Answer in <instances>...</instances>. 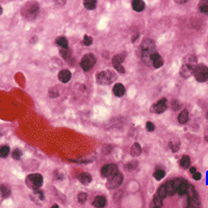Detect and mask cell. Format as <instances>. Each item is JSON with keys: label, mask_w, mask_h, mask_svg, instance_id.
<instances>
[{"label": "cell", "mask_w": 208, "mask_h": 208, "mask_svg": "<svg viewBox=\"0 0 208 208\" xmlns=\"http://www.w3.org/2000/svg\"><path fill=\"white\" fill-rule=\"evenodd\" d=\"M142 49V60L147 66H152V57L156 53L155 43L153 40L147 38L144 39L141 45Z\"/></svg>", "instance_id": "obj_1"}, {"label": "cell", "mask_w": 208, "mask_h": 208, "mask_svg": "<svg viewBox=\"0 0 208 208\" xmlns=\"http://www.w3.org/2000/svg\"><path fill=\"white\" fill-rule=\"evenodd\" d=\"M196 66H197V57L194 56V55L185 56L183 58L181 69H180V75L184 78H188L193 74Z\"/></svg>", "instance_id": "obj_2"}, {"label": "cell", "mask_w": 208, "mask_h": 208, "mask_svg": "<svg viewBox=\"0 0 208 208\" xmlns=\"http://www.w3.org/2000/svg\"><path fill=\"white\" fill-rule=\"evenodd\" d=\"M117 79L116 73L110 70H106V71H101L97 74L96 76V80L99 85H110Z\"/></svg>", "instance_id": "obj_3"}, {"label": "cell", "mask_w": 208, "mask_h": 208, "mask_svg": "<svg viewBox=\"0 0 208 208\" xmlns=\"http://www.w3.org/2000/svg\"><path fill=\"white\" fill-rule=\"evenodd\" d=\"M186 196H187V205H186V208H200V201H199L197 190H196L193 185L188 186V190Z\"/></svg>", "instance_id": "obj_4"}, {"label": "cell", "mask_w": 208, "mask_h": 208, "mask_svg": "<svg viewBox=\"0 0 208 208\" xmlns=\"http://www.w3.org/2000/svg\"><path fill=\"white\" fill-rule=\"evenodd\" d=\"M39 8H40L39 4L36 3V2H30V3H27L22 10L23 16L28 20L34 19V18L37 17V15L39 14V11H40Z\"/></svg>", "instance_id": "obj_5"}, {"label": "cell", "mask_w": 208, "mask_h": 208, "mask_svg": "<svg viewBox=\"0 0 208 208\" xmlns=\"http://www.w3.org/2000/svg\"><path fill=\"white\" fill-rule=\"evenodd\" d=\"M25 182H26V185L32 188L34 190V189H39L43 184V176L41 174H37V173L30 174L26 177Z\"/></svg>", "instance_id": "obj_6"}, {"label": "cell", "mask_w": 208, "mask_h": 208, "mask_svg": "<svg viewBox=\"0 0 208 208\" xmlns=\"http://www.w3.org/2000/svg\"><path fill=\"white\" fill-rule=\"evenodd\" d=\"M193 75L199 82H205L208 80V68L203 64H199L196 66L193 72Z\"/></svg>", "instance_id": "obj_7"}, {"label": "cell", "mask_w": 208, "mask_h": 208, "mask_svg": "<svg viewBox=\"0 0 208 208\" xmlns=\"http://www.w3.org/2000/svg\"><path fill=\"white\" fill-rule=\"evenodd\" d=\"M96 64V57L94 54L92 53H88V54L83 55V57L81 58L80 62V67L82 68L83 71L88 72L90 70L93 69V67L95 66Z\"/></svg>", "instance_id": "obj_8"}, {"label": "cell", "mask_w": 208, "mask_h": 208, "mask_svg": "<svg viewBox=\"0 0 208 208\" xmlns=\"http://www.w3.org/2000/svg\"><path fill=\"white\" fill-rule=\"evenodd\" d=\"M174 181V185L175 188H176V194H178L179 196H185L187 194L188 190V182L186 180L182 179V178H176V179H173Z\"/></svg>", "instance_id": "obj_9"}, {"label": "cell", "mask_w": 208, "mask_h": 208, "mask_svg": "<svg viewBox=\"0 0 208 208\" xmlns=\"http://www.w3.org/2000/svg\"><path fill=\"white\" fill-rule=\"evenodd\" d=\"M122 182H123V174L118 172L107 179L106 187L108 189H114V188L119 187V186L122 184Z\"/></svg>", "instance_id": "obj_10"}, {"label": "cell", "mask_w": 208, "mask_h": 208, "mask_svg": "<svg viewBox=\"0 0 208 208\" xmlns=\"http://www.w3.org/2000/svg\"><path fill=\"white\" fill-rule=\"evenodd\" d=\"M118 167L114 163H109V165H105L101 169V176L103 178H109L116 173H118Z\"/></svg>", "instance_id": "obj_11"}, {"label": "cell", "mask_w": 208, "mask_h": 208, "mask_svg": "<svg viewBox=\"0 0 208 208\" xmlns=\"http://www.w3.org/2000/svg\"><path fill=\"white\" fill-rule=\"evenodd\" d=\"M168 107V103H167V99L165 98H162L159 101H157L155 104L152 105L151 107V111L154 114H162L163 111H165Z\"/></svg>", "instance_id": "obj_12"}, {"label": "cell", "mask_w": 208, "mask_h": 208, "mask_svg": "<svg viewBox=\"0 0 208 208\" xmlns=\"http://www.w3.org/2000/svg\"><path fill=\"white\" fill-rule=\"evenodd\" d=\"M71 77H72V74L69 70H62V71L58 73V79H59V81L62 83L69 82Z\"/></svg>", "instance_id": "obj_13"}, {"label": "cell", "mask_w": 208, "mask_h": 208, "mask_svg": "<svg viewBox=\"0 0 208 208\" xmlns=\"http://www.w3.org/2000/svg\"><path fill=\"white\" fill-rule=\"evenodd\" d=\"M163 185H165V191H167V196H174L176 194V188H175L174 181L173 180L167 181Z\"/></svg>", "instance_id": "obj_14"}, {"label": "cell", "mask_w": 208, "mask_h": 208, "mask_svg": "<svg viewBox=\"0 0 208 208\" xmlns=\"http://www.w3.org/2000/svg\"><path fill=\"white\" fill-rule=\"evenodd\" d=\"M113 92H114V96H117V97H123L126 92L125 86H124L122 83H116V85H114Z\"/></svg>", "instance_id": "obj_15"}, {"label": "cell", "mask_w": 208, "mask_h": 208, "mask_svg": "<svg viewBox=\"0 0 208 208\" xmlns=\"http://www.w3.org/2000/svg\"><path fill=\"white\" fill-rule=\"evenodd\" d=\"M106 205V198L104 196H98L93 201V206L96 208H102Z\"/></svg>", "instance_id": "obj_16"}, {"label": "cell", "mask_w": 208, "mask_h": 208, "mask_svg": "<svg viewBox=\"0 0 208 208\" xmlns=\"http://www.w3.org/2000/svg\"><path fill=\"white\" fill-rule=\"evenodd\" d=\"M162 65H163L162 57H161L160 55L156 52L155 54L153 55V57H152V66L155 68V69H158V68H160Z\"/></svg>", "instance_id": "obj_17"}, {"label": "cell", "mask_w": 208, "mask_h": 208, "mask_svg": "<svg viewBox=\"0 0 208 208\" xmlns=\"http://www.w3.org/2000/svg\"><path fill=\"white\" fill-rule=\"evenodd\" d=\"M145 6H146V4H145V2L142 1V0H134V1L132 2V8L135 11H137V13H141V11H144Z\"/></svg>", "instance_id": "obj_18"}, {"label": "cell", "mask_w": 208, "mask_h": 208, "mask_svg": "<svg viewBox=\"0 0 208 208\" xmlns=\"http://www.w3.org/2000/svg\"><path fill=\"white\" fill-rule=\"evenodd\" d=\"M79 180H80V182L82 184H85V185H88V184L92 182V176H91V174H88V173H81L80 175H79Z\"/></svg>", "instance_id": "obj_19"}, {"label": "cell", "mask_w": 208, "mask_h": 208, "mask_svg": "<svg viewBox=\"0 0 208 208\" xmlns=\"http://www.w3.org/2000/svg\"><path fill=\"white\" fill-rule=\"evenodd\" d=\"M142 153V147L139 144H137V142H134V144L132 145L131 147V150H130V154L133 156V157H137V156H139Z\"/></svg>", "instance_id": "obj_20"}, {"label": "cell", "mask_w": 208, "mask_h": 208, "mask_svg": "<svg viewBox=\"0 0 208 208\" xmlns=\"http://www.w3.org/2000/svg\"><path fill=\"white\" fill-rule=\"evenodd\" d=\"M59 54L64 59L68 60L70 57L72 56V50L69 47H65V48H59Z\"/></svg>", "instance_id": "obj_21"}, {"label": "cell", "mask_w": 208, "mask_h": 208, "mask_svg": "<svg viewBox=\"0 0 208 208\" xmlns=\"http://www.w3.org/2000/svg\"><path fill=\"white\" fill-rule=\"evenodd\" d=\"M188 116H189L188 111L186 110V109L182 110L181 113L179 114V116H178V122L180 124H185L188 121Z\"/></svg>", "instance_id": "obj_22"}, {"label": "cell", "mask_w": 208, "mask_h": 208, "mask_svg": "<svg viewBox=\"0 0 208 208\" xmlns=\"http://www.w3.org/2000/svg\"><path fill=\"white\" fill-rule=\"evenodd\" d=\"M180 165H181L182 169H188V168H190V159H189L188 156L184 155L181 157V159H180Z\"/></svg>", "instance_id": "obj_23"}, {"label": "cell", "mask_w": 208, "mask_h": 208, "mask_svg": "<svg viewBox=\"0 0 208 208\" xmlns=\"http://www.w3.org/2000/svg\"><path fill=\"white\" fill-rule=\"evenodd\" d=\"M124 58H125V54H117L114 55L111 59L113 62V66H118V65H122V62H124Z\"/></svg>", "instance_id": "obj_24"}, {"label": "cell", "mask_w": 208, "mask_h": 208, "mask_svg": "<svg viewBox=\"0 0 208 208\" xmlns=\"http://www.w3.org/2000/svg\"><path fill=\"white\" fill-rule=\"evenodd\" d=\"M0 194H1V197L2 198H8L11 196V188L8 187V185L5 184H2L0 186Z\"/></svg>", "instance_id": "obj_25"}, {"label": "cell", "mask_w": 208, "mask_h": 208, "mask_svg": "<svg viewBox=\"0 0 208 208\" xmlns=\"http://www.w3.org/2000/svg\"><path fill=\"white\" fill-rule=\"evenodd\" d=\"M83 5H85V8L86 10L93 11V10H95L96 6H97V1H95V0H85Z\"/></svg>", "instance_id": "obj_26"}, {"label": "cell", "mask_w": 208, "mask_h": 208, "mask_svg": "<svg viewBox=\"0 0 208 208\" xmlns=\"http://www.w3.org/2000/svg\"><path fill=\"white\" fill-rule=\"evenodd\" d=\"M169 147L170 149L173 152H177L180 148V142L177 141V139H173V141H170L169 142Z\"/></svg>", "instance_id": "obj_27"}, {"label": "cell", "mask_w": 208, "mask_h": 208, "mask_svg": "<svg viewBox=\"0 0 208 208\" xmlns=\"http://www.w3.org/2000/svg\"><path fill=\"white\" fill-rule=\"evenodd\" d=\"M55 42H56V45L59 46V48L68 47V40L65 37H58Z\"/></svg>", "instance_id": "obj_28"}, {"label": "cell", "mask_w": 208, "mask_h": 208, "mask_svg": "<svg viewBox=\"0 0 208 208\" xmlns=\"http://www.w3.org/2000/svg\"><path fill=\"white\" fill-rule=\"evenodd\" d=\"M153 176H154V178H155L156 180H161L163 177L165 176V172L163 170H161V169H158V170H156L155 172H154Z\"/></svg>", "instance_id": "obj_29"}, {"label": "cell", "mask_w": 208, "mask_h": 208, "mask_svg": "<svg viewBox=\"0 0 208 208\" xmlns=\"http://www.w3.org/2000/svg\"><path fill=\"white\" fill-rule=\"evenodd\" d=\"M10 154V148L8 146H1L0 147V157L5 158Z\"/></svg>", "instance_id": "obj_30"}, {"label": "cell", "mask_w": 208, "mask_h": 208, "mask_svg": "<svg viewBox=\"0 0 208 208\" xmlns=\"http://www.w3.org/2000/svg\"><path fill=\"white\" fill-rule=\"evenodd\" d=\"M200 11L203 14H208V1H202L200 3Z\"/></svg>", "instance_id": "obj_31"}, {"label": "cell", "mask_w": 208, "mask_h": 208, "mask_svg": "<svg viewBox=\"0 0 208 208\" xmlns=\"http://www.w3.org/2000/svg\"><path fill=\"white\" fill-rule=\"evenodd\" d=\"M157 196L159 197L160 199H165V197H168L167 196V191H165V185H161L159 188H158V191H157Z\"/></svg>", "instance_id": "obj_32"}, {"label": "cell", "mask_w": 208, "mask_h": 208, "mask_svg": "<svg viewBox=\"0 0 208 208\" xmlns=\"http://www.w3.org/2000/svg\"><path fill=\"white\" fill-rule=\"evenodd\" d=\"M153 203H154V205H155V207L161 208V206H162V199H160L157 195H156L155 197L153 198Z\"/></svg>", "instance_id": "obj_33"}, {"label": "cell", "mask_w": 208, "mask_h": 208, "mask_svg": "<svg viewBox=\"0 0 208 208\" xmlns=\"http://www.w3.org/2000/svg\"><path fill=\"white\" fill-rule=\"evenodd\" d=\"M11 156H13V158H15L16 160H19L21 159V156H22V152H21L20 149H15V150L13 151V153H11Z\"/></svg>", "instance_id": "obj_34"}, {"label": "cell", "mask_w": 208, "mask_h": 208, "mask_svg": "<svg viewBox=\"0 0 208 208\" xmlns=\"http://www.w3.org/2000/svg\"><path fill=\"white\" fill-rule=\"evenodd\" d=\"M77 199H78V202L81 203V204H83V203L86 201V199H88V195H86L85 193H79L78 196H77Z\"/></svg>", "instance_id": "obj_35"}, {"label": "cell", "mask_w": 208, "mask_h": 208, "mask_svg": "<svg viewBox=\"0 0 208 208\" xmlns=\"http://www.w3.org/2000/svg\"><path fill=\"white\" fill-rule=\"evenodd\" d=\"M59 95V93H58V90L57 88H51L50 90H49V96H50L51 98H56L57 96Z\"/></svg>", "instance_id": "obj_36"}, {"label": "cell", "mask_w": 208, "mask_h": 208, "mask_svg": "<svg viewBox=\"0 0 208 208\" xmlns=\"http://www.w3.org/2000/svg\"><path fill=\"white\" fill-rule=\"evenodd\" d=\"M82 44L85 46H90L93 44V38L92 37H88V36H85V38L82 40Z\"/></svg>", "instance_id": "obj_37"}, {"label": "cell", "mask_w": 208, "mask_h": 208, "mask_svg": "<svg viewBox=\"0 0 208 208\" xmlns=\"http://www.w3.org/2000/svg\"><path fill=\"white\" fill-rule=\"evenodd\" d=\"M136 167H137L136 162H129V163H127V165H125V169L127 171H132V170L136 169Z\"/></svg>", "instance_id": "obj_38"}, {"label": "cell", "mask_w": 208, "mask_h": 208, "mask_svg": "<svg viewBox=\"0 0 208 208\" xmlns=\"http://www.w3.org/2000/svg\"><path fill=\"white\" fill-rule=\"evenodd\" d=\"M146 128H147V130H148V131L152 132V131H154V130H155V125H154L152 122H147L146 123Z\"/></svg>", "instance_id": "obj_39"}, {"label": "cell", "mask_w": 208, "mask_h": 208, "mask_svg": "<svg viewBox=\"0 0 208 208\" xmlns=\"http://www.w3.org/2000/svg\"><path fill=\"white\" fill-rule=\"evenodd\" d=\"M114 67L119 73H122V74L125 73V69H124V67L122 66V65H118V66H114Z\"/></svg>", "instance_id": "obj_40"}, {"label": "cell", "mask_w": 208, "mask_h": 208, "mask_svg": "<svg viewBox=\"0 0 208 208\" xmlns=\"http://www.w3.org/2000/svg\"><path fill=\"white\" fill-rule=\"evenodd\" d=\"M34 194H36L37 196H40V200H44V194L42 190H40V188L34 189Z\"/></svg>", "instance_id": "obj_41"}, {"label": "cell", "mask_w": 208, "mask_h": 208, "mask_svg": "<svg viewBox=\"0 0 208 208\" xmlns=\"http://www.w3.org/2000/svg\"><path fill=\"white\" fill-rule=\"evenodd\" d=\"M171 105H172V107H173V109H174V110H177V109L180 107V104L176 101V100H173L172 104H171Z\"/></svg>", "instance_id": "obj_42"}, {"label": "cell", "mask_w": 208, "mask_h": 208, "mask_svg": "<svg viewBox=\"0 0 208 208\" xmlns=\"http://www.w3.org/2000/svg\"><path fill=\"white\" fill-rule=\"evenodd\" d=\"M193 178H194V180H200L201 179V174L199 172H196L195 174H193Z\"/></svg>", "instance_id": "obj_43"}, {"label": "cell", "mask_w": 208, "mask_h": 208, "mask_svg": "<svg viewBox=\"0 0 208 208\" xmlns=\"http://www.w3.org/2000/svg\"><path fill=\"white\" fill-rule=\"evenodd\" d=\"M62 178H64V175L62 173L55 172V179H62Z\"/></svg>", "instance_id": "obj_44"}, {"label": "cell", "mask_w": 208, "mask_h": 208, "mask_svg": "<svg viewBox=\"0 0 208 208\" xmlns=\"http://www.w3.org/2000/svg\"><path fill=\"white\" fill-rule=\"evenodd\" d=\"M139 34H135L134 37L132 38V43H134V42L136 41V40L139 39Z\"/></svg>", "instance_id": "obj_45"}, {"label": "cell", "mask_w": 208, "mask_h": 208, "mask_svg": "<svg viewBox=\"0 0 208 208\" xmlns=\"http://www.w3.org/2000/svg\"><path fill=\"white\" fill-rule=\"evenodd\" d=\"M189 172H190L191 174H195V173L197 172V169H196L195 167H190L189 168Z\"/></svg>", "instance_id": "obj_46"}, {"label": "cell", "mask_w": 208, "mask_h": 208, "mask_svg": "<svg viewBox=\"0 0 208 208\" xmlns=\"http://www.w3.org/2000/svg\"><path fill=\"white\" fill-rule=\"evenodd\" d=\"M176 2H177V3H186L187 1H186V0H183V1H179V0H176Z\"/></svg>", "instance_id": "obj_47"}, {"label": "cell", "mask_w": 208, "mask_h": 208, "mask_svg": "<svg viewBox=\"0 0 208 208\" xmlns=\"http://www.w3.org/2000/svg\"><path fill=\"white\" fill-rule=\"evenodd\" d=\"M206 142H208V130H207V132H206Z\"/></svg>", "instance_id": "obj_48"}, {"label": "cell", "mask_w": 208, "mask_h": 208, "mask_svg": "<svg viewBox=\"0 0 208 208\" xmlns=\"http://www.w3.org/2000/svg\"><path fill=\"white\" fill-rule=\"evenodd\" d=\"M51 208H58V206H57V205H53V206L51 207Z\"/></svg>", "instance_id": "obj_49"}, {"label": "cell", "mask_w": 208, "mask_h": 208, "mask_svg": "<svg viewBox=\"0 0 208 208\" xmlns=\"http://www.w3.org/2000/svg\"><path fill=\"white\" fill-rule=\"evenodd\" d=\"M2 11H2V8H1V6H0V15H1V14H2Z\"/></svg>", "instance_id": "obj_50"}, {"label": "cell", "mask_w": 208, "mask_h": 208, "mask_svg": "<svg viewBox=\"0 0 208 208\" xmlns=\"http://www.w3.org/2000/svg\"><path fill=\"white\" fill-rule=\"evenodd\" d=\"M207 120H208V111H207Z\"/></svg>", "instance_id": "obj_51"}, {"label": "cell", "mask_w": 208, "mask_h": 208, "mask_svg": "<svg viewBox=\"0 0 208 208\" xmlns=\"http://www.w3.org/2000/svg\"><path fill=\"white\" fill-rule=\"evenodd\" d=\"M154 208H157V207H154Z\"/></svg>", "instance_id": "obj_52"}]
</instances>
